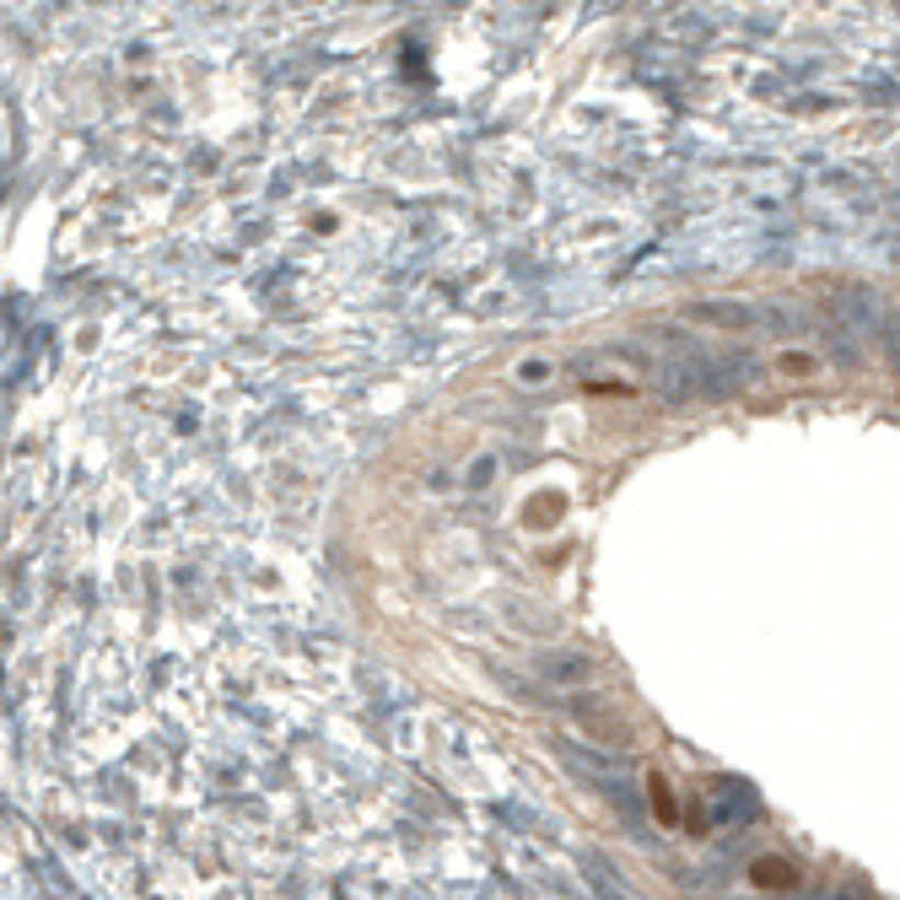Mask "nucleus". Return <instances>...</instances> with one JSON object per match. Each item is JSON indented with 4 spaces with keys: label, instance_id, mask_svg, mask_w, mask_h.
<instances>
[{
    "label": "nucleus",
    "instance_id": "1",
    "mask_svg": "<svg viewBox=\"0 0 900 900\" xmlns=\"http://www.w3.org/2000/svg\"><path fill=\"white\" fill-rule=\"evenodd\" d=\"M798 900H863L857 890H841V896H798Z\"/></svg>",
    "mask_w": 900,
    "mask_h": 900
}]
</instances>
